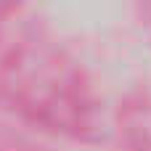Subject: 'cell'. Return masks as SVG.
Returning <instances> with one entry per match:
<instances>
[]
</instances>
